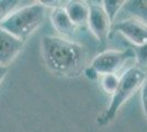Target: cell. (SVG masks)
<instances>
[{
	"label": "cell",
	"mask_w": 147,
	"mask_h": 132,
	"mask_svg": "<svg viewBox=\"0 0 147 132\" xmlns=\"http://www.w3.org/2000/svg\"><path fill=\"white\" fill-rule=\"evenodd\" d=\"M41 53L46 67L57 75H77L86 63V49L65 38L44 35L41 40Z\"/></svg>",
	"instance_id": "6da1fadb"
},
{
	"label": "cell",
	"mask_w": 147,
	"mask_h": 132,
	"mask_svg": "<svg viewBox=\"0 0 147 132\" xmlns=\"http://www.w3.org/2000/svg\"><path fill=\"white\" fill-rule=\"evenodd\" d=\"M146 78V72L140 68L138 66H134L127 69L120 78L117 89L112 95L109 107L105 109V111L102 114L98 117L97 125L99 127H105L110 125L114 120L120 108L142 87Z\"/></svg>",
	"instance_id": "7a4b0ae2"
},
{
	"label": "cell",
	"mask_w": 147,
	"mask_h": 132,
	"mask_svg": "<svg viewBox=\"0 0 147 132\" xmlns=\"http://www.w3.org/2000/svg\"><path fill=\"white\" fill-rule=\"evenodd\" d=\"M46 10L47 8L41 2L23 7L2 20L0 28L24 42L44 22Z\"/></svg>",
	"instance_id": "3957f363"
},
{
	"label": "cell",
	"mask_w": 147,
	"mask_h": 132,
	"mask_svg": "<svg viewBox=\"0 0 147 132\" xmlns=\"http://www.w3.org/2000/svg\"><path fill=\"white\" fill-rule=\"evenodd\" d=\"M134 57L133 49L124 51H104L92 60L90 67L98 74V76L117 74L124 66V64Z\"/></svg>",
	"instance_id": "277c9868"
},
{
	"label": "cell",
	"mask_w": 147,
	"mask_h": 132,
	"mask_svg": "<svg viewBox=\"0 0 147 132\" xmlns=\"http://www.w3.org/2000/svg\"><path fill=\"white\" fill-rule=\"evenodd\" d=\"M87 3L89 7L88 24L90 28V31L98 41H100L101 43H105L110 34L112 22L103 10L101 2L91 1Z\"/></svg>",
	"instance_id": "5b68a950"
},
{
	"label": "cell",
	"mask_w": 147,
	"mask_h": 132,
	"mask_svg": "<svg viewBox=\"0 0 147 132\" xmlns=\"http://www.w3.org/2000/svg\"><path fill=\"white\" fill-rule=\"evenodd\" d=\"M114 32L121 33L129 42L140 46L147 43V23L135 18L119 21L111 25Z\"/></svg>",
	"instance_id": "8992f818"
},
{
	"label": "cell",
	"mask_w": 147,
	"mask_h": 132,
	"mask_svg": "<svg viewBox=\"0 0 147 132\" xmlns=\"http://www.w3.org/2000/svg\"><path fill=\"white\" fill-rule=\"evenodd\" d=\"M24 42L0 28V66H7L14 60Z\"/></svg>",
	"instance_id": "52a82bcc"
},
{
	"label": "cell",
	"mask_w": 147,
	"mask_h": 132,
	"mask_svg": "<svg viewBox=\"0 0 147 132\" xmlns=\"http://www.w3.org/2000/svg\"><path fill=\"white\" fill-rule=\"evenodd\" d=\"M51 20L53 26L56 29V31L61 33V35L70 38L73 37L75 31H76V25L74 24L68 18L67 13L65 11V9L63 7L55 8L52 13H51Z\"/></svg>",
	"instance_id": "ba28073f"
},
{
	"label": "cell",
	"mask_w": 147,
	"mask_h": 132,
	"mask_svg": "<svg viewBox=\"0 0 147 132\" xmlns=\"http://www.w3.org/2000/svg\"><path fill=\"white\" fill-rule=\"evenodd\" d=\"M64 9L68 18L76 26L88 22L89 7L85 1H68Z\"/></svg>",
	"instance_id": "9c48e42d"
},
{
	"label": "cell",
	"mask_w": 147,
	"mask_h": 132,
	"mask_svg": "<svg viewBox=\"0 0 147 132\" xmlns=\"http://www.w3.org/2000/svg\"><path fill=\"white\" fill-rule=\"evenodd\" d=\"M122 9L127 14H132L135 19L147 23V0H131L125 1Z\"/></svg>",
	"instance_id": "30bf717a"
},
{
	"label": "cell",
	"mask_w": 147,
	"mask_h": 132,
	"mask_svg": "<svg viewBox=\"0 0 147 132\" xmlns=\"http://www.w3.org/2000/svg\"><path fill=\"white\" fill-rule=\"evenodd\" d=\"M101 3H102L103 10L105 11L107 16L109 17L110 21L112 22L115 19L117 13L120 12V10L122 9L125 1L124 0H104Z\"/></svg>",
	"instance_id": "8fae6325"
},
{
	"label": "cell",
	"mask_w": 147,
	"mask_h": 132,
	"mask_svg": "<svg viewBox=\"0 0 147 132\" xmlns=\"http://www.w3.org/2000/svg\"><path fill=\"white\" fill-rule=\"evenodd\" d=\"M119 82H120V78L117 76V74L103 75L102 79H101V86L107 94L113 95L119 85Z\"/></svg>",
	"instance_id": "7c38bea8"
},
{
	"label": "cell",
	"mask_w": 147,
	"mask_h": 132,
	"mask_svg": "<svg viewBox=\"0 0 147 132\" xmlns=\"http://www.w3.org/2000/svg\"><path fill=\"white\" fill-rule=\"evenodd\" d=\"M135 58L137 61L138 67L140 68H147V43L140 45V46H135L134 50Z\"/></svg>",
	"instance_id": "4fadbf2b"
},
{
	"label": "cell",
	"mask_w": 147,
	"mask_h": 132,
	"mask_svg": "<svg viewBox=\"0 0 147 132\" xmlns=\"http://www.w3.org/2000/svg\"><path fill=\"white\" fill-rule=\"evenodd\" d=\"M18 3L17 0H0V22L6 19Z\"/></svg>",
	"instance_id": "5bb4252c"
},
{
	"label": "cell",
	"mask_w": 147,
	"mask_h": 132,
	"mask_svg": "<svg viewBox=\"0 0 147 132\" xmlns=\"http://www.w3.org/2000/svg\"><path fill=\"white\" fill-rule=\"evenodd\" d=\"M141 100H142V108H143V112L145 114L147 119V78L145 82L142 85V91H141Z\"/></svg>",
	"instance_id": "9a60e30c"
},
{
	"label": "cell",
	"mask_w": 147,
	"mask_h": 132,
	"mask_svg": "<svg viewBox=\"0 0 147 132\" xmlns=\"http://www.w3.org/2000/svg\"><path fill=\"white\" fill-rule=\"evenodd\" d=\"M7 73H8V67L7 66H0V83L3 81Z\"/></svg>",
	"instance_id": "2e32d148"
}]
</instances>
